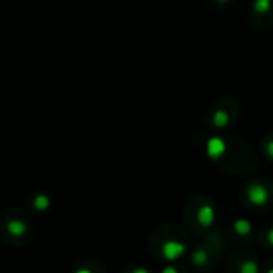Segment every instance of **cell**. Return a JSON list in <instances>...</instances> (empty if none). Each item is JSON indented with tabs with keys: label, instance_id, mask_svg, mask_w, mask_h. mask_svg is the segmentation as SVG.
<instances>
[{
	"label": "cell",
	"instance_id": "cell-9",
	"mask_svg": "<svg viewBox=\"0 0 273 273\" xmlns=\"http://www.w3.org/2000/svg\"><path fill=\"white\" fill-rule=\"evenodd\" d=\"M240 273H259V267H257V264L254 261H246L241 264Z\"/></svg>",
	"mask_w": 273,
	"mask_h": 273
},
{
	"label": "cell",
	"instance_id": "cell-3",
	"mask_svg": "<svg viewBox=\"0 0 273 273\" xmlns=\"http://www.w3.org/2000/svg\"><path fill=\"white\" fill-rule=\"evenodd\" d=\"M227 150V146L225 142L221 139V138H211L208 139L206 142V154L211 160H217V158H221Z\"/></svg>",
	"mask_w": 273,
	"mask_h": 273
},
{
	"label": "cell",
	"instance_id": "cell-1",
	"mask_svg": "<svg viewBox=\"0 0 273 273\" xmlns=\"http://www.w3.org/2000/svg\"><path fill=\"white\" fill-rule=\"evenodd\" d=\"M185 251V246L182 245L179 241H165L163 246H162V253H163V257L166 261H176L178 257H181Z\"/></svg>",
	"mask_w": 273,
	"mask_h": 273
},
{
	"label": "cell",
	"instance_id": "cell-4",
	"mask_svg": "<svg viewBox=\"0 0 273 273\" xmlns=\"http://www.w3.org/2000/svg\"><path fill=\"white\" fill-rule=\"evenodd\" d=\"M216 219V212L209 204H203V206L196 212V221H198L203 227H211Z\"/></svg>",
	"mask_w": 273,
	"mask_h": 273
},
{
	"label": "cell",
	"instance_id": "cell-15",
	"mask_svg": "<svg viewBox=\"0 0 273 273\" xmlns=\"http://www.w3.org/2000/svg\"><path fill=\"white\" fill-rule=\"evenodd\" d=\"M269 241H270V245H273V229L269 232Z\"/></svg>",
	"mask_w": 273,
	"mask_h": 273
},
{
	"label": "cell",
	"instance_id": "cell-6",
	"mask_svg": "<svg viewBox=\"0 0 273 273\" xmlns=\"http://www.w3.org/2000/svg\"><path fill=\"white\" fill-rule=\"evenodd\" d=\"M233 229L238 235L245 237V235H248L249 232H251V222L246 221V219H237L235 224H233Z\"/></svg>",
	"mask_w": 273,
	"mask_h": 273
},
{
	"label": "cell",
	"instance_id": "cell-5",
	"mask_svg": "<svg viewBox=\"0 0 273 273\" xmlns=\"http://www.w3.org/2000/svg\"><path fill=\"white\" fill-rule=\"evenodd\" d=\"M6 230H8V233L13 235V237H21V235L26 232V224L19 221V219H13V221L6 224Z\"/></svg>",
	"mask_w": 273,
	"mask_h": 273
},
{
	"label": "cell",
	"instance_id": "cell-2",
	"mask_svg": "<svg viewBox=\"0 0 273 273\" xmlns=\"http://www.w3.org/2000/svg\"><path fill=\"white\" fill-rule=\"evenodd\" d=\"M246 195H248V200L251 201L253 204H257V206H261V204L267 203V200H269L267 188H265L264 185H261V184L249 185Z\"/></svg>",
	"mask_w": 273,
	"mask_h": 273
},
{
	"label": "cell",
	"instance_id": "cell-18",
	"mask_svg": "<svg viewBox=\"0 0 273 273\" xmlns=\"http://www.w3.org/2000/svg\"><path fill=\"white\" fill-rule=\"evenodd\" d=\"M269 273H273V269H272V270H269Z\"/></svg>",
	"mask_w": 273,
	"mask_h": 273
},
{
	"label": "cell",
	"instance_id": "cell-16",
	"mask_svg": "<svg viewBox=\"0 0 273 273\" xmlns=\"http://www.w3.org/2000/svg\"><path fill=\"white\" fill-rule=\"evenodd\" d=\"M75 273H91V270H88V269H79Z\"/></svg>",
	"mask_w": 273,
	"mask_h": 273
},
{
	"label": "cell",
	"instance_id": "cell-11",
	"mask_svg": "<svg viewBox=\"0 0 273 273\" xmlns=\"http://www.w3.org/2000/svg\"><path fill=\"white\" fill-rule=\"evenodd\" d=\"M192 261H193L195 265H204V264H206V261H208V254L204 253L203 249H200V251H196V253L193 254Z\"/></svg>",
	"mask_w": 273,
	"mask_h": 273
},
{
	"label": "cell",
	"instance_id": "cell-13",
	"mask_svg": "<svg viewBox=\"0 0 273 273\" xmlns=\"http://www.w3.org/2000/svg\"><path fill=\"white\" fill-rule=\"evenodd\" d=\"M162 273H178V270L174 267H166V269L162 270Z\"/></svg>",
	"mask_w": 273,
	"mask_h": 273
},
{
	"label": "cell",
	"instance_id": "cell-17",
	"mask_svg": "<svg viewBox=\"0 0 273 273\" xmlns=\"http://www.w3.org/2000/svg\"><path fill=\"white\" fill-rule=\"evenodd\" d=\"M217 2H227V0H217Z\"/></svg>",
	"mask_w": 273,
	"mask_h": 273
},
{
	"label": "cell",
	"instance_id": "cell-10",
	"mask_svg": "<svg viewBox=\"0 0 273 273\" xmlns=\"http://www.w3.org/2000/svg\"><path fill=\"white\" fill-rule=\"evenodd\" d=\"M270 6H272V0H256V2H254V10L257 13L269 11Z\"/></svg>",
	"mask_w": 273,
	"mask_h": 273
},
{
	"label": "cell",
	"instance_id": "cell-8",
	"mask_svg": "<svg viewBox=\"0 0 273 273\" xmlns=\"http://www.w3.org/2000/svg\"><path fill=\"white\" fill-rule=\"evenodd\" d=\"M34 206L37 211H45V209H48L50 206V198L45 193H39L34 198Z\"/></svg>",
	"mask_w": 273,
	"mask_h": 273
},
{
	"label": "cell",
	"instance_id": "cell-14",
	"mask_svg": "<svg viewBox=\"0 0 273 273\" xmlns=\"http://www.w3.org/2000/svg\"><path fill=\"white\" fill-rule=\"evenodd\" d=\"M131 273H149V270H146V269H136Z\"/></svg>",
	"mask_w": 273,
	"mask_h": 273
},
{
	"label": "cell",
	"instance_id": "cell-12",
	"mask_svg": "<svg viewBox=\"0 0 273 273\" xmlns=\"http://www.w3.org/2000/svg\"><path fill=\"white\" fill-rule=\"evenodd\" d=\"M267 154L273 158V141L269 142V146H267Z\"/></svg>",
	"mask_w": 273,
	"mask_h": 273
},
{
	"label": "cell",
	"instance_id": "cell-7",
	"mask_svg": "<svg viewBox=\"0 0 273 273\" xmlns=\"http://www.w3.org/2000/svg\"><path fill=\"white\" fill-rule=\"evenodd\" d=\"M227 123H229V115L224 110H217L214 115H212V125L217 128H224Z\"/></svg>",
	"mask_w": 273,
	"mask_h": 273
}]
</instances>
